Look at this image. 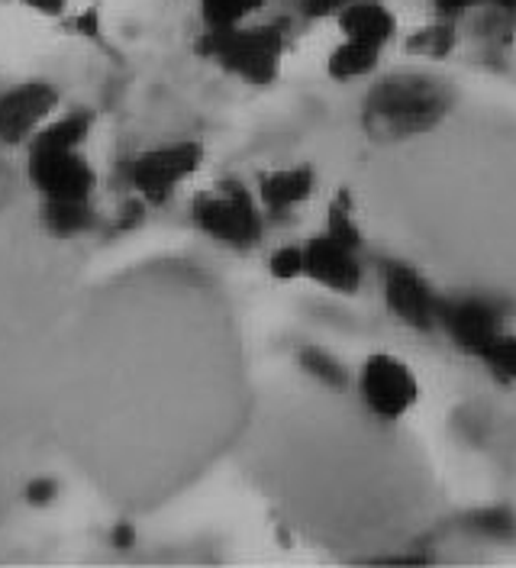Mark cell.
<instances>
[{"label": "cell", "instance_id": "cell-10", "mask_svg": "<svg viewBox=\"0 0 516 568\" xmlns=\"http://www.w3.org/2000/svg\"><path fill=\"white\" fill-rule=\"evenodd\" d=\"M304 278L323 284L336 294H355L362 284L358 248L343 246L326 233L313 236L304 243Z\"/></svg>", "mask_w": 516, "mask_h": 568}, {"label": "cell", "instance_id": "cell-18", "mask_svg": "<svg viewBox=\"0 0 516 568\" xmlns=\"http://www.w3.org/2000/svg\"><path fill=\"white\" fill-rule=\"evenodd\" d=\"M301 368L307 372L310 378H316L320 385L333 390H343L348 385V372L343 368V362L336 355H330L326 349H316V346H304L297 355Z\"/></svg>", "mask_w": 516, "mask_h": 568}, {"label": "cell", "instance_id": "cell-24", "mask_svg": "<svg viewBox=\"0 0 516 568\" xmlns=\"http://www.w3.org/2000/svg\"><path fill=\"white\" fill-rule=\"evenodd\" d=\"M348 3H355V0H301V10L310 20H323V17H336Z\"/></svg>", "mask_w": 516, "mask_h": 568}, {"label": "cell", "instance_id": "cell-3", "mask_svg": "<svg viewBox=\"0 0 516 568\" xmlns=\"http://www.w3.org/2000/svg\"><path fill=\"white\" fill-rule=\"evenodd\" d=\"M194 223L210 240L233 248H249L262 240L265 220L242 181H220L213 191L198 194L194 201Z\"/></svg>", "mask_w": 516, "mask_h": 568}, {"label": "cell", "instance_id": "cell-22", "mask_svg": "<svg viewBox=\"0 0 516 568\" xmlns=\"http://www.w3.org/2000/svg\"><path fill=\"white\" fill-rule=\"evenodd\" d=\"M482 358L494 368V372H500L504 378L516 382V336H504V333H500Z\"/></svg>", "mask_w": 516, "mask_h": 568}, {"label": "cell", "instance_id": "cell-6", "mask_svg": "<svg viewBox=\"0 0 516 568\" xmlns=\"http://www.w3.org/2000/svg\"><path fill=\"white\" fill-rule=\"evenodd\" d=\"M358 388H362L365 407L381 420H401L419 400V385L407 368V362L387 353L365 358Z\"/></svg>", "mask_w": 516, "mask_h": 568}, {"label": "cell", "instance_id": "cell-23", "mask_svg": "<svg viewBox=\"0 0 516 568\" xmlns=\"http://www.w3.org/2000/svg\"><path fill=\"white\" fill-rule=\"evenodd\" d=\"M23 495H27V500L33 507H49L59 497V481H52V478H33Z\"/></svg>", "mask_w": 516, "mask_h": 568}, {"label": "cell", "instance_id": "cell-1", "mask_svg": "<svg viewBox=\"0 0 516 568\" xmlns=\"http://www.w3.org/2000/svg\"><path fill=\"white\" fill-rule=\"evenodd\" d=\"M452 104H455V91L443 78L416 74V71L387 74L365 94L362 130L378 145L413 140L439 126Z\"/></svg>", "mask_w": 516, "mask_h": 568}, {"label": "cell", "instance_id": "cell-7", "mask_svg": "<svg viewBox=\"0 0 516 568\" xmlns=\"http://www.w3.org/2000/svg\"><path fill=\"white\" fill-rule=\"evenodd\" d=\"M59 88L49 81H23L0 94V142L3 145H27L36 130L55 113Z\"/></svg>", "mask_w": 516, "mask_h": 568}, {"label": "cell", "instance_id": "cell-19", "mask_svg": "<svg viewBox=\"0 0 516 568\" xmlns=\"http://www.w3.org/2000/svg\"><path fill=\"white\" fill-rule=\"evenodd\" d=\"M465 527L487 539H516V514L510 507H482L465 517Z\"/></svg>", "mask_w": 516, "mask_h": 568}, {"label": "cell", "instance_id": "cell-21", "mask_svg": "<svg viewBox=\"0 0 516 568\" xmlns=\"http://www.w3.org/2000/svg\"><path fill=\"white\" fill-rule=\"evenodd\" d=\"M269 272L277 282H294L304 275V246H281L269 258Z\"/></svg>", "mask_w": 516, "mask_h": 568}, {"label": "cell", "instance_id": "cell-27", "mask_svg": "<svg viewBox=\"0 0 516 568\" xmlns=\"http://www.w3.org/2000/svg\"><path fill=\"white\" fill-rule=\"evenodd\" d=\"M113 546H120V549H130V546H133V530H130L127 524L113 530Z\"/></svg>", "mask_w": 516, "mask_h": 568}, {"label": "cell", "instance_id": "cell-16", "mask_svg": "<svg viewBox=\"0 0 516 568\" xmlns=\"http://www.w3.org/2000/svg\"><path fill=\"white\" fill-rule=\"evenodd\" d=\"M265 7V0H201V20L210 33L242 27L249 17H255Z\"/></svg>", "mask_w": 516, "mask_h": 568}, {"label": "cell", "instance_id": "cell-26", "mask_svg": "<svg viewBox=\"0 0 516 568\" xmlns=\"http://www.w3.org/2000/svg\"><path fill=\"white\" fill-rule=\"evenodd\" d=\"M23 3L39 13H62V7H65V0H23Z\"/></svg>", "mask_w": 516, "mask_h": 568}, {"label": "cell", "instance_id": "cell-12", "mask_svg": "<svg viewBox=\"0 0 516 568\" xmlns=\"http://www.w3.org/2000/svg\"><path fill=\"white\" fill-rule=\"evenodd\" d=\"M316 187V175L310 165H294V169H277V172H265L259 175V204L265 211L284 213L297 204L310 201Z\"/></svg>", "mask_w": 516, "mask_h": 568}, {"label": "cell", "instance_id": "cell-15", "mask_svg": "<svg viewBox=\"0 0 516 568\" xmlns=\"http://www.w3.org/2000/svg\"><path fill=\"white\" fill-rule=\"evenodd\" d=\"M42 220H45L49 233L69 240V236H81L94 226V211L88 201H45Z\"/></svg>", "mask_w": 516, "mask_h": 568}, {"label": "cell", "instance_id": "cell-8", "mask_svg": "<svg viewBox=\"0 0 516 568\" xmlns=\"http://www.w3.org/2000/svg\"><path fill=\"white\" fill-rule=\"evenodd\" d=\"M436 323L446 326L452 343L465 353L482 358L490 343L504 333V314L497 304L484 297H458V301H439Z\"/></svg>", "mask_w": 516, "mask_h": 568}, {"label": "cell", "instance_id": "cell-13", "mask_svg": "<svg viewBox=\"0 0 516 568\" xmlns=\"http://www.w3.org/2000/svg\"><path fill=\"white\" fill-rule=\"evenodd\" d=\"M91 126H94V116L88 110H74L59 120H45L27 145L30 149H81Z\"/></svg>", "mask_w": 516, "mask_h": 568}, {"label": "cell", "instance_id": "cell-4", "mask_svg": "<svg viewBox=\"0 0 516 568\" xmlns=\"http://www.w3.org/2000/svg\"><path fill=\"white\" fill-rule=\"evenodd\" d=\"M204 162L201 142L181 140L139 152L130 162V184L145 204H165L174 191L194 175Z\"/></svg>", "mask_w": 516, "mask_h": 568}, {"label": "cell", "instance_id": "cell-14", "mask_svg": "<svg viewBox=\"0 0 516 568\" xmlns=\"http://www.w3.org/2000/svg\"><path fill=\"white\" fill-rule=\"evenodd\" d=\"M381 49L375 45H365V42H355V39H345L343 45L333 49L330 62H326V71L330 78L336 81H352V78H365L372 71L378 69Z\"/></svg>", "mask_w": 516, "mask_h": 568}, {"label": "cell", "instance_id": "cell-20", "mask_svg": "<svg viewBox=\"0 0 516 568\" xmlns=\"http://www.w3.org/2000/svg\"><path fill=\"white\" fill-rule=\"evenodd\" d=\"M452 45H455V30L443 27V23L439 27H426V30H419V33L407 39L411 52L429 55V59H446L448 52H452Z\"/></svg>", "mask_w": 516, "mask_h": 568}, {"label": "cell", "instance_id": "cell-11", "mask_svg": "<svg viewBox=\"0 0 516 568\" xmlns=\"http://www.w3.org/2000/svg\"><path fill=\"white\" fill-rule=\"evenodd\" d=\"M336 17H340V30H343L345 39H355V42H365L375 49H384L397 33L394 13L378 0H355L345 10H340Z\"/></svg>", "mask_w": 516, "mask_h": 568}, {"label": "cell", "instance_id": "cell-5", "mask_svg": "<svg viewBox=\"0 0 516 568\" xmlns=\"http://www.w3.org/2000/svg\"><path fill=\"white\" fill-rule=\"evenodd\" d=\"M27 175L45 201H91L98 175L81 149H30Z\"/></svg>", "mask_w": 516, "mask_h": 568}, {"label": "cell", "instance_id": "cell-17", "mask_svg": "<svg viewBox=\"0 0 516 568\" xmlns=\"http://www.w3.org/2000/svg\"><path fill=\"white\" fill-rule=\"evenodd\" d=\"M326 236L340 240L348 248H362V230L355 223V213H352V194L340 191L333 201H330V211H326Z\"/></svg>", "mask_w": 516, "mask_h": 568}, {"label": "cell", "instance_id": "cell-2", "mask_svg": "<svg viewBox=\"0 0 516 568\" xmlns=\"http://www.w3.org/2000/svg\"><path fill=\"white\" fill-rule=\"evenodd\" d=\"M201 52L220 69L245 84H272L284 59V30L281 27H233L206 30Z\"/></svg>", "mask_w": 516, "mask_h": 568}, {"label": "cell", "instance_id": "cell-9", "mask_svg": "<svg viewBox=\"0 0 516 568\" xmlns=\"http://www.w3.org/2000/svg\"><path fill=\"white\" fill-rule=\"evenodd\" d=\"M384 301H387L391 314L413 329H433L436 326L439 297L433 294L426 278L404 262L384 265Z\"/></svg>", "mask_w": 516, "mask_h": 568}, {"label": "cell", "instance_id": "cell-25", "mask_svg": "<svg viewBox=\"0 0 516 568\" xmlns=\"http://www.w3.org/2000/svg\"><path fill=\"white\" fill-rule=\"evenodd\" d=\"M482 3H494V7H500V10H516V0H436V7H439L443 13H462V10L482 7Z\"/></svg>", "mask_w": 516, "mask_h": 568}]
</instances>
